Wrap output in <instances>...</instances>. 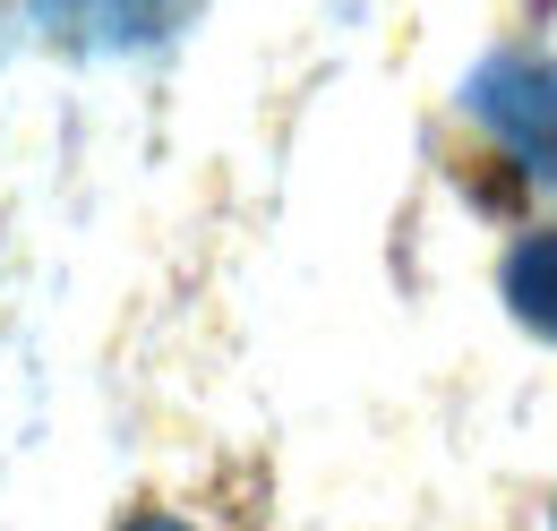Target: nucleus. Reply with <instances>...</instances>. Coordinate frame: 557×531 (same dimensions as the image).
<instances>
[{"mask_svg":"<svg viewBox=\"0 0 557 531\" xmlns=\"http://www.w3.org/2000/svg\"><path fill=\"white\" fill-rule=\"evenodd\" d=\"M121 531H198V523H189V515H163V506H146V515H129Z\"/></svg>","mask_w":557,"mask_h":531,"instance_id":"nucleus-4","label":"nucleus"},{"mask_svg":"<svg viewBox=\"0 0 557 531\" xmlns=\"http://www.w3.org/2000/svg\"><path fill=\"white\" fill-rule=\"evenodd\" d=\"M472 112L532 181H557V69L549 61H488L472 77Z\"/></svg>","mask_w":557,"mask_h":531,"instance_id":"nucleus-1","label":"nucleus"},{"mask_svg":"<svg viewBox=\"0 0 557 531\" xmlns=\"http://www.w3.org/2000/svg\"><path fill=\"white\" fill-rule=\"evenodd\" d=\"M35 17L77 52H138L154 35H172L181 0H35Z\"/></svg>","mask_w":557,"mask_h":531,"instance_id":"nucleus-2","label":"nucleus"},{"mask_svg":"<svg viewBox=\"0 0 557 531\" xmlns=\"http://www.w3.org/2000/svg\"><path fill=\"white\" fill-rule=\"evenodd\" d=\"M506 309L532 334H557V232H532L506 258Z\"/></svg>","mask_w":557,"mask_h":531,"instance_id":"nucleus-3","label":"nucleus"}]
</instances>
